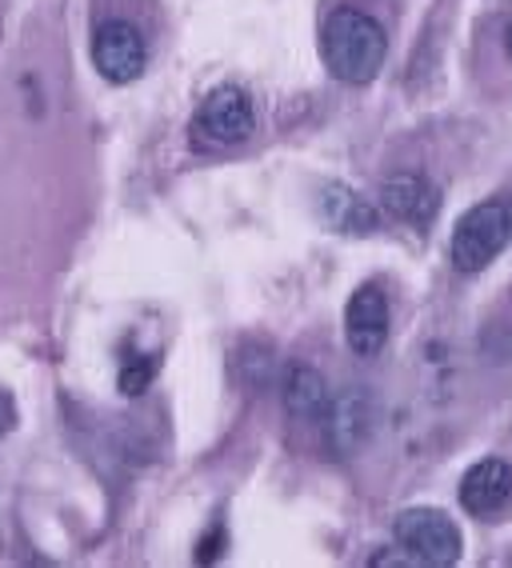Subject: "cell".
<instances>
[{
  "mask_svg": "<svg viewBox=\"0 0 512 568\" xmlns=\"http://www.w3.org/2000/svg\"><path fill=\"white\" fill-rule=\"evenodd\" d=\"M156 373V361H133V365L121 368V393L124 396H136L149 388V381H153Z\"/></svg>",
  "mask_w": 512,
  "mask_h": 568,
  "instance_id": "8fae6325",
  "label": "cell"
},
{
  "mask_svg": "<svg viewBox=\"0 0 512 568\" xmlns=\"http://www.w3.org/2000/svg\"><path fill=\"white\" fill-rule=\"evenodd\" d=\"M320 216L337 233H377L380 229V209L369 196L352 193L349 184H325L320 189Z\"/></svg>",
  "mask_w": 512,
  "mask_h": 568,
  "instance_id": "9c48e42d",
  "label": "cell"
},
{
  "mask_svg": "<svg viewBox=\"0 0 512 568\" xmlns=\"http://www.w3.org/2000/svg\"><path fill=\"white\" fill-rule=\"evenodd\" d=\"M369 565H372V568H397V565H409V568H417L420 560L412 557L409 548H405V552H377V557H372Z\"/></svg>",
  "mask_w": 512,
  "mask_h": 568,
  "instance_id": "7c38bea8",
  "label": "cell"
},
{
  "mask_svg": "<svg viewBox=\"0 0 512 568\" xmlns=\"http://www.w3.org/2000/svg\"><path fill=\"white\" fill-rule=\"evenodd\" d=\"M380 209L412 229H429L441 213V189L424 173H397L380 184Z\"/></svg>",
  "mask_w": 512,
  "mask_h": 568,
  "instance_id": "52a82bcc",
  "label": "cell"
},
{
  "mask_svg": "<svg viewBox=\"0 0 512 568\" xmlns=\"http://www.w3.org/2000/svg\"><path fill=\"white\" fill-rule=\"evenodd\" d=\"M93 64L109 84H133L149 69V44L133 21H104L93 32Z\"/></svg>",
  "mask_w": 512,
  "mask_h": 568,
  "instance_id": "277c9868",
  "label": "cell"
},
{
  "mask_svg": "<svg viewBox=\"0 0 512 568\" xmlns=\"http://www.w3.org/2000/svg\"><path fill=\"white\" fill-rule=\"evenodd\" d=\"M285 405L300 420H328V408H332V396H328L325 376L308 365H293L285 376Z\"/></svg>",
  "mask_w": 512,
  "mask_h": 568,
  "instance_id": "30bf717a",
  "label": "cell"
},
{
  "mask_svg": "<svg viewBox=\"0 0 512 568\" xmlns=\"http://www.w3.org/2000/svg\"><path fill=\"white\" fill-rule=\"evenodd\" d=\"M320 57L340 84H369L385 69L389 32L377 17L360 9H332L320 29Z\"/></svg>",
  "mask_w": 512,
  "mask_h": 568,
  "instance_id": "6da1fadb",
  "label": "cell"
},
{
  "mask_svg": "<svg viewBox=\"0 0 512 568\" xmlns=\"http://www.w3.org/2000/svg\"><path fill=\"white\" fill-rule=\"evenodd\" d=\"M512 500V465L501 457H489L472 465L461 480V508L472 517H492Z\"/></svg>",
  "mask_w": 512,
  "mask_h": 568,
  "instance_id": "ba28073f",
  "label": "cell"
},
{
  "mask_svg": "<svg viewBox=\"0 0 512 568\" xmlns=\"http://www.w3.org/2000/svg\"><path fill=\"white\" fill-rule=\"evenodd\" d=\"M196 132L208 144H245L256 132V109L240 84H221L196 109Z\"/></svg>",
  "mask_w": 512,
  "mask_h": 568,
  "instance_id": "5b68a950",
  "label": "cell"
},
{
  "mask_svg": "<svg viewBox=\"0 0 512 568\" xmlns=\"http://www.w3.org/2000/svg\"><path fill=\"white\" fill-rule=\"evenodd\" d=\"M504 49H509V57H512V21H509V29H504Z\"/></svg>",
  "mask_w": 512,
  "mask_h": 568,
  "instance_id": "4fadbf2b",
  "label": "cell"
},
{
  "mask_svg": "<svg viewBox=\"0 0 512 568\" xmlns=\"http://www.w3.org/2000/svg\"><path fill=\"white\" fill-rule=\"evenodd\" d=\"M392 537L400 548H409L420 565L429 568H449L461 560V528L444 517L441 508H405L392 525Z\"/></svg>",
  "mask_w": 512,
  "mask_h": 568,
  "instance_id": "3957f363",
  "label": "cell"
},
{
  "mask_svg": "<svg viewBox=\"0 0 512 568\" xmlns=\"http://www.w3.org/2000/svg\"><path fill=\"white\" fill-rule=\"evenodd\" d=\"M512 241V213L501 201H481L472 204L469 213L457 221L449 244V261L457 273L472 276L489 268L496 256L504 253V244Z\"/></svg>",
  "mask_w": 512,
  "mask_h": 568,
  "instance_id": "7a4b0ae2",
  "label": "cell"
},
{
  "mask_svg": "<svg viewBox=\"0 0 512 568\" xmlns=\"http://www.w3.org/2000/svg\"><path fill=\"white\" fill-rule=\"evenodd\" d=\"M389 293L380 284H360L357 293L349 296V305H345V345L352 348V356H360V361L380 356V348L389 341Z\"/></svg>",
  "mask_w": 512,
  "mask_h": 568,
  "instance_id": "8992f818",
  "label": "cell"
}]
</instances>
